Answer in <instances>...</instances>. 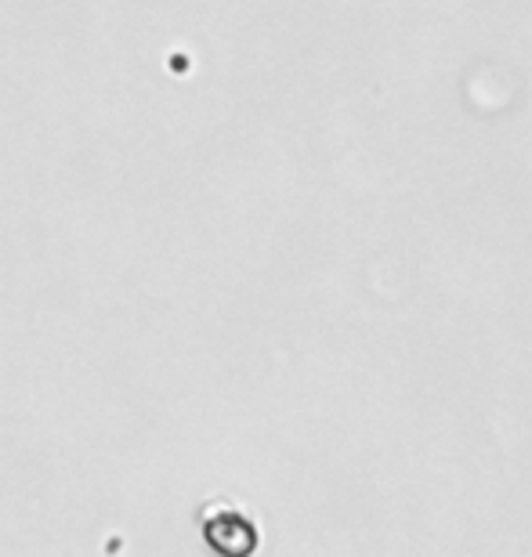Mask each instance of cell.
<instances>
[{
    "mask_svg": "<svg viewBox=\"0 0 532 557\" xmlns=\"http://www.w3.org/2000/svg\"><path fill=\"white\" fill-rule=\"evenodd\" d=\"M203 540L218 554H250L258 547V525L247 515H239V510L225 507L203 521Z\"/></svg>",
    "mask_w": 532,
    "mask_h": 557,
    "instance_id": "obj_1",
    "label": "cell"
}]
</instances>
